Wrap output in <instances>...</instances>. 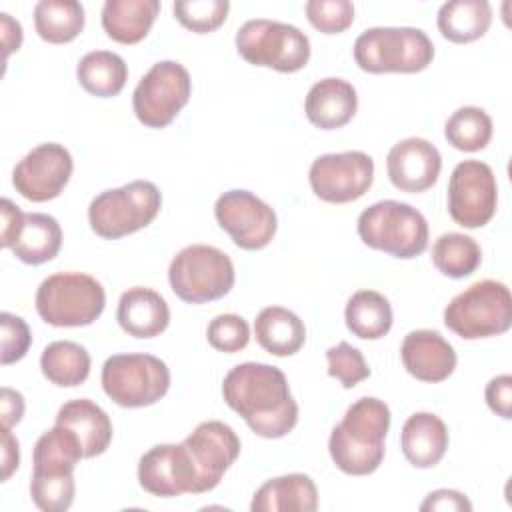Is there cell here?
Segmentation results:
<instances>
[{
    "mask_svg": "<svg viewBox=\"0 0 512 512\" xmlns=\"http://www.w3.org/2000/svg\"><path fill=\"white\" fill-rule=\"evenodd\" d=\"M224 402L262 438H282L298 422V404L284 372L262 362L234 366L222 382Z\"/></svg>",
    "mask_w": 512,
    "mask_h": 512,
    "instance_id": "1",
    "label": "cell"
},
{
    "mask_svg": "<svg viewBox=\"0 0 512 512\" xmlns=\"http://www.w3.org/2000/svg\"><path fill=\"white\" fill-rule=\"evenodd\" d=\"M388 428L390 408L384 400L362 396L352 402L328 440V452L336 468L350 476L376 472L384 460Z\"/></svg>",
    "mask_w": 512,
    "mask_h": 512,
    "instance_id": "2",
    "label": "cell"
},
{
    "mask_svg": "<svg viewBox=\"0 0 512 512\" xmlns=\"http://www.w3.org/2000/svg\"><path fill=\"white\" fill-rule=\"evenodd\" d=\"M352 54L358 68L370 74H414L432 64L434 44L420 28L376 26L356 38Z\"/></svg>",
    "mask_w": 512,
    "mask_h": 512,
    "instance_id": "3",
    "label": "cell"
},
{
    "mask_svg": "<svg viewBox=\"0 0 512 512\" xmlns=\"http://www.w3.org/2000/svg\"><path fill=\"white\" fill-rule=\"evenodd\" d=\"M358 236L374 250L410 260L428 248V222L414 206L380 200L358 216Z\"/></svg>",
    "mask_w": 512,
    "mask_h": 512,
    "instance_id": "4",
    "label": "cell"
},
{
    "mask_svg": "<svg viewBox=\"0 0 512 512\" xmlns=\"http://www.w3.org/2000/svg\"><path fill=\"white\" fill-rule=\"evenodd\" d=\"M106 306L102 284L84 272H56L36 290L38 316L58 328L88 326L100 318Z\"/></svg>",
    "mask_w": 512,
    "mask_h": 512,
    "instance_id": "5",
    "label": "cell"
},
{
    "mask_svg": "<svg viewBox=\"0 0 512 512\" xmlns=\"http://www.w3.org/2000/svg\"><path fill=\"white\" fill-rule=\"evenodd\" d=\"M160 208L162 194L158 186L148 180H134L92 198L88 222L100 238L118 240L152 224Z\"/></svg>",
    "mask_w": 512,
    "mask_h": 512,
    "instance_id": "6",
    "label": "cell"
},
{
    "mask_svg": "<svg viewBox=\"0 0 512 512\" xmlns=\"http://www.w3.org/2000/svg\"><path fill=\"white\" fill-rule=\"evenodd\" d=\"M444 324L466 340L508 332L512 326V296L508 286L498 280L474 282L444 308Z\"/></svg>",
    "mask_w": 512,
    "mask_h": 512,
    "instance_id": "7",
    "label": "cell"
},
{
    "mask_svg": "<svg viewBox=\"0 0 512 512\" xmlns=\"http://www.w3.org/2000/svg\"><path fill=\"white\" fill-rule=\"evenodd\" d=\"M236 280L234 264L226 252L208 244L182 248L170 262L168 282L172 292L188 304L224 298Z\"/></svg>",
    "mask_w": 512,
    "mask_h": 512,
    "instance_id": "8",
    "label": "cell"
},
{
    "mask_svg": "<svg viewBox=\"0 0 512 512\" xmlns=\"http://www.w3.org/2000/svg\"><path fill=\"white\" fill-rule=\"evenodd\" d=\"M238 54L254 66H266L276 72H298L310 60L308 36L286 22L254 18L236 32Z\"/></svg>",
    "mask_w": 512,
    "mask_h": 512,
    "instance_id": "9",
    "label": "cell"
},
{
    "mask_svg": "<svg viewBox=\"0 0 512 512\" xmlns=\"http://www.w3.org/2000/svg\"><path fill=\"white\" fill-rule=\"evenodd\" d=\"M102 388L122 408L152 406L170 388V370L152 354H114L102 366Z\"/></svg>",
    "mask_w": 512,
    "mask_h": 512,
    "instance_id": "10",
    "label": "cell"
},
{
    "mask_svg": "<svg viewBox=\"0 0 512 512\" xmlns=\"http://www.w3.org/2000/svg\"><path fill=\"white\" fill-rule=\"evenodd\" d=\"M192 80L188 70L176 60L156 62L136 84L132 108L136 118L148 128L168 126L188 104Z\"/></svg>",
    "mask_w": 512,
    "mask_h": 512,
    "instance_id": "11",
    "label": "cell"
},
{
    "mask_svg": "<svg viewBox=\"0 0 512 512\" xmlns=\"http://www.w3.org/2000/svg\"><path fill=\"white\" fill-rule=\"evenodd\" d=\"M498 204V184L492 168L480 160L456 164L448 182V214L464 228H482Z\"/></svg>",
    "mask_w": 512,
    "mask_h": 512,
    "instance_id": "12",
    "label": "cell"
},
{
    "mask_svg": "<svg viewBox=\"0 0 512 512\" xmlns=\"http://www.w3.org/2000/svg\"><path fill=\"white\" fill-rule=\"evenodd\" d=\"M312 192L330 204L362 198L374 182V160L360 150L318 156L308 172Z\"/></svg>",
    "mask_w": 512,
    "mask_h": 512,
    "instance_id": "13",
    "label": "cell"
},
{
    "mask_svg": "<svg viewBox=\"0 0 512 512\" xmlns=\"http://www.w3.org/2000/svg\"><path fill=\"white\" fill-rule=\"evenodd\" d=\"M214 216L242 250H262L276 234L278 218L270 204L250 190H228L218 196Z\"/></svg>",
    "mask_w": 512,
    "mask_h": 512,
    "instance_id": "14",
    "label": "cell"
},
{
    "mask_svg": "<svg viewBox=\"0 0 512 512\" xmlns=\"http://www.w3.org/2000/svg\"><path fill=\"white\" fill-rule=\"evenodd\" d=\"M74 170L72 154L58 142L32 148L12 170V184L32 202H48L64 190Z\"/></svg>",
    "mask_w": 512,
    "mask_h": 512,
    "instance_id": "15",
    "label": "cell"
},
{
    "mask_svg": "<svg viewBox=\"0 0 512 512\" xmlns=\"http://www.w3.org/2000/svg\"><path fill=\"white\" fill-rule=\"evenodd\" d=\"M184 446L198 474L200 494L214 490L224 472L240 456V438L232 426L220 420L200 422L186 438Z\"/></svg>",
    "mask_w": 512,
    "mask_h": 512,
    "instance_id": "16",
    "label": "cell"
},
{
    "mask_svg": "<svg viewBox=\"0 0 512 512\" xmlns=\"http://www.w3.org/2000/svg\"><path fill=\"white\" fill-rule=\"evenodd\" d=\"M138 482L148 494L160 498L200 494L198 474L184 442L156 444L144 452L138 462Z\"/></svg>",
    "mask_w": 512,
    "mask_h": 512,
    "instance_id": "17",
    "label": "cell"
},
{
    "mask_svg": "<svg viewBox=\"0 0 512 512\" xmlns=\"http://www.w3.org/2000/svg\"><path fill=\"white\" fill-rule=\"evenodd\" d=\"M440 170L442 156L426 138H404L396 142L386 156L388 178L402 192H426L436 184Z\"/></svg>",
    "mask_w": 512,
    "mask_h": 512,
    "instance_id": "18",
    "label": "cell"
},
{
    "mask_svg": "<svg viewBox=\"0 0 512 512\" xmlns=\"http://www.w3.org/2000/svg\"><path fill=\"white\" fill-rule=\"evenodd\" d=\"M400 358L410 376L420 382H444L456 368L452 344L436 330H412L404 336Z\"/></svg>",
    "mask_w": 512,
    "mask_h": 512,
    "instance_id": "19",
    "label": "cell"
},
{
    "mask_svg": "<svg viewBox=\"0 0 512 512\" xmlns=\"http://www.w3.org/2000/svg\"><path fill=\"white\" fill-rule=\"evenodd\" d=\"M358 110L356 88L344 78H322L306 94V118L320 130L346 126Z\"/></svg>",
    "mask_w": 512,
    "mask_h": 512,
    "instance_id": "20",
    "label": "cell"
},
{
    "mask_svg": "<svg viewBox=\"0 0 512 512\" xmlns=\"http://www.w3.org/2000/svg\"><path fill=\"white\" fill-rule=\"evenodd\" d=\"M116 320L134 338H154L168 328L170 308L160 292L134 286L120 296Z\"/></svg>",
    "mask_w": 512,
    "mask_h": 512,
    "instance_id": "21",
    "label": "cell"
},
{
    "mask_svg": "<svg viewBox=\"0 0 512 512\" xmlns=\"http://www.w3.org/2000/svg\"><path fill=\"white\" fill-rule=\"evenodd\" d=\"M448 440L444 420L432 412H416L408 416L400 432L402 454L414 468L436 466L448 450Z\"/></svg>",
    "mask_w": 512,
    "mask_h": 512,
    "instance_id": "22",
    "label": "cell"
},
{
    "mask_svg": "<svg viewBox=\"0 0 512 512\" xmlns=\"http://www.w3.org/2000/svg\"><path fill=\"white\" fill-rule=\"evenodd\" d=\"M318 490L308 474H284L266 480L252 496V512H314Z\"/></svg>",
    "mask_w": 512,
    "mask_h": 512,
    "instance_id": "23",
    "label": "cell"
},
{
    "mask_svg": "<svg viewBox=\"0 0 512 512\" xmlns=\"http://www.w3.org/2000/svg\"><path fill=\"white\" fill-rule=\"evenodd\" d=\"M56 424L66 426L80 440L84 458L106 452L112 442V422L108 414L90 398H76L60 406Z\"/></svg>",
    "mask_w": 512,
    "mask_h": 512,
    "instance_id": "24",
    "label": "cell"
},
{
    "mask_svg": "<svg viewBox=\"0 0 512 512\" xmlns=\"http://www.w3.org/2000/svg\"><path fill=\"white\" fill-rule=\"evenodd\" d=\"M158 12V0H106L102 28L118 44H136L146 38Z\"/></svg>",
    "mask_w": 512,
    "mask_h": 512,
    "instance_id": "25",
    "label": "cell"
},
{
    "mask_svg": "<svg viewBox=\"0 0 512 512\" xmlns=\"http://www.w3.org/2000/svg\"><path fill=\"white\" fill-rule=\"evenodd\" d=\"M256 342L274 356H292L306 342V326L298 314L282 306H266L254 320Z\"/></svg>",
    "mask_w": 512,
    "mask_h": 512,
    "instance_id": "26",
    "label": "cell"
},
{
    "mask_svg": "<svg viewBox=\"0 0 512 512\" xmlns=\"http://www.w3.org/2000/svg\"><path fill=\"white\" fill-rule=\"evenodd\" d=\"M62 246V228L50 214L30 212L24 214L22 226L14 238L12 252L24 264H44L52 260Z\"/></svg>",
    "mask_w": 512,
    "mask_h": 512,
    "instance_id": "27",
    "label": "cell"
},
{
    "mask_svg": "<svg viewBox=\"0 0 512 512\" xmlns=\"http://www.w3.org/2000/svg\"><path fill=\"white\" fill-rule=\"evenodd\" d=\"M492 24V6L486 0H450L436 16L440 34L454 44H468L482 38Z\"/></svg>",
    "mask_w": 512,
    "mask_h": 512,
    "instance_id": "28",
    "label": "cell"
},
{
    "mask_svg": "<svg viewBox=\"0 0 512 512\" xmlns=\"http://www.w3.org/2000/svg\"><path fill=\"white\" fill-rule=\"evenodd\" d=\"M84 458L80 440L66 426L54 424L34 444L32 474L64 476L74 474L78 460Z\"/></svg>",
    "mask_w": 512,
    "mask_h": 512,
    "instance_id": "29",
    "label": "cell"
},
{
    "mask_svg": "<svg viewBox=\"0 0 512 512\" xmlns=\"http://www.w3.org/2000/svg\"><path fill=\"white\" fill-rule=\"evenodd\" d=\"M80 86L98 98H110L122 92L128 80V66L124 58L110 50H94L80 58L76 66Z\"/></svg>",
    "mask_w": 512,
    "mask_h": 512,
    "instance_id": "30",
    "label": "cell"
},
{
    "mask_svg": "<svg viewBox=\"0 0 512 512\" xmlns=\"http://www.w3.org/2000/svg\"><path fill=\"white\" fill-rule=\"evenodd\" d=\"M348 330L362 340H378L392 328V306L376 290H358L350 296L344 310Z\"/></svg>",
    "mask_w": 512,
    "mask_h": 512,
    "instance_id": "31",
    "label": "cell"
},
{
    "mask_svg": "<svg viewBox=\"0 0 512 512\" xmlns=\"http://www.w3.org/2000/svg\"><path fill=\"white\" fill-rule=\"evenodd\" d=\"M40 368L48 382L60 388H74L86 382L90 374V354L78 342L56 340L42 350Z\"/></svg>",
    "mask_w": 512,
    "mask_h": 512,
    "instance_id": "32",
    "label": "cell"
},
{
    "mask_svg": "<svg viewBox=\"0 0 512 512\" xmlns=\"http://www.w3.org/2000/svg\"><path fill=\"white\" fill-rule=\"evenodd\" d=\"M84 6L76 0H40L34 6V28L50 44L72 42L84 28Z\"/></svg>",
    "mask_w": 512,
    "mask_h": 512,
    "instance_id": "33",
    "label": "cell"
},
{
    "mask_svg": "<svg viewBox=\"0 0 512 512\" xmlns=\"http://www.w3.org/2000/svg\"><path fill=\"white\" fill-rule=\"evenodd\" d=\"M432 262L448 278H464L476 272L482 262L480 244L462 232H446L432 246Z\"/></svg>",
    "mask_w": 512,
    "mask_h": 512,
    "instance_id": "34",
    "label": "cell"
},
{
    "mask_svg": "<svg viewBox=\"0 0 512 512\" xmlns=\"http://www.w3.org/2000/svg\"><path fill=\"white\" fill-rule=\"evenodd\" d=\"M444 136L456 150L478 152L492 138V118L478 106H462L446 120Z\"/></svg>",
    "mask_w": 512,
    "mask_h": 512,
    "instance_id": "35",
    "label": "cell"
},
{
    "mask_svg": "<svg viewBox=\"0 0 512 512\" xmlns=\"http://www.w3.org/2000/svg\"><path fill=\"white\" fill-rule=\"evenodd\" d=\"M174 18L196 34H208L220 28L228 16V0H180L172 6Z\"/></svg>",
    "mask_w": 512,
    "mask_h": 512,
    "instance_id": "36",
    "label": "cell"
},
{
    "mask_svg": "<svg viewBox=\"0 0 512 512\" xmlns=\"http://www.w3.org/2000/svg\"><path fill=\"white\" fill-rule=\"evenodd\" d=\"M74 474L64 476H48V474H32L30 480V496L36 508L44 512H64L74 502Z\"/></svg>",
    "mask_w": 512,
    "mask_h": 512,
    "instance_id": "37",
    "label": "cell"
},
{
    "mask_svg": "<svg viewBox=\"0 0 512 512\" xmlns=\"http://www.w3.org/2000/svg\"><path fill=\"white\" fill-rule=\"evenodd\" d=\"M328 376L336 378L344 388H354L370 376V368L358 348L348 342H338L326 350Z\"/></svg>",
    "mask_w": 512,
    "mask_h": 512,
    "instance_id": "38",
    "label": "cell"
},
{
    "mask_svg": "<svg viewBox=\"0 0 512 512\" xmlns=\"http://www.w3.org/2000/svg\"><path fill=\"white\" fill-rule=\"evenodd\" d=\"M208 344L226 354L240 352L250 342V326L238 314H218L206 328Z\"/></svg>",
    "mask_w": 512,
    "mask_h": 512,
    "instance_id": "39",
    "label": "cell"
},
{
    "mask_svg": "<svg viewBox=\"0 0 512 512\" xmlns=\"http://www.w3.org/2000/svg\"><path fill=\"white\" fill-rule=\"evenodd\" d=\"M304 10L308 22L324 34H340L354 22V4L348 0H310Z\"/></svg>",
    "mask_w": 512,
    "mask_h": 512,
    "instance_id": "40",
    "label": "cell"
},
{
    "mask_svg": "<svg viewBox=\"0 0 512 512\" xmlns=\"http://www.w3.org/2000/svg\"><path fill=\"white\" fill-rule=\"evenodd\" d=\"M0 328H2V364H14L22 360L32 344V334L24 318L2 312L0 314Z\"/></svg>",
    "mask_w": 512,
    "mask_h": 512,
    "instance_id": "41",
    "label": "cell"
},
{
    "mask_svg": "<svg viewBox=\"0 0 512 512\" xmlns=\"http://www.w3.org/2000/svg\"><path fill=\"white\" fill-rule=\"evenodd\" d=\"M484 398L488 408L504 418L510 420L512 418V376L510 374H500L494 376L484 390Z\"/></svg>",
    "mask_w": 512,
    "mask_h": 512,
    "instance_id": "42",
    "label": "cell"
},
{
    "mask_svg": "<svg viewBox=\"0 0 512 512\" xmlns=\"http://www.w3.org/2000/svg\"><path fill=\"white\" fill-rule=\"evenodd\" d=\"M422 512L428 510H456V512H470L472 510V502L466 498V494L458 492V490H448V488H440L430 492L424 502L420 504Z\"/></svg>",
    "mask_w": 512,
    "mask_h": 512,
    "instance_id": "43",
    "label": "cell"
},
{
    "mask_svg": "<svg viewBox=\"0 0 512 512\" xmlns=\"http://www.w3.org/2000/svg\"><path fill=\"white\" fill-rule=\"evenodd\" d=\"M0 212H2V246L4 248H12L14 238L22 226L24 214L12 200L2 198L0 202Z\"/></svg>",
    "mask_w": 512,
    "mask_h": 512,
    "instance_id": "44",
    "label": "cell"
},
{
    "mask_svg": "<svg viewBox=\"0 0 512 512\" xmlns=\"http://www.w3.org/2000/svg\"><path fill=\"white\" fill-rule=\"evenodd\" d=\"M0 416H2V428H12L18 424L24 416V396L18 390H12L8 386L2 388L0 398Z\"/></svg>",
    "mask_w": 512,
    "mask_h": 512,
    "instance_id": "45",
    "label": "cell"
},
{
    "mask_svg": "<svg viewBox=\"0 0 512 512\" xmlns=\"http://www.w3.org/2000/svg\"><path fill=\"white\" fill-rule=\"evenodd\" d=\"M10 430L12 428H2V480H8L20 464L18 440Z\"/></svg>",
    "mask_w": 512,
    "mask_h": 512,
    "instance_id": "46",
    "label": "cell"
},
{
    "mask_svg": "<svg viewBox=\"0 0 512 512\" xmlns=\"http://www.w3.org/2000/svg\"><path fill=\"white\" fill-rule=\"evenodd\" d=\"M0 36H2V48H4V60H6L22 44V26L18 20H14L6 12L0 14Z\"/></svg>",
    "mask_w": 512,
    "mask_h": 512,
    "instance_id": "47",
    "label": "cell"
}]
</instances>
